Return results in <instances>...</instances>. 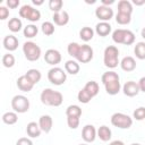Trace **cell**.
<instances>
[{
    "label": "cell",
    "instance_id": "6da1fadb",
    "mask_svg": "<svg viewBox=\"0 0 145 145\" xmlns=\"http://www.w3.org/2000/svg\"><path fill=\"white\" fill-rule=\"evenodd\" d=\"M101 82L105 88V92L109 95H116L120 92L121 89V84H120V77L118 72L113 70H109L103 72L101 77Z\"/></svg>",
    "mask_w": 145,
    "mask_h": 145
},
{
    "label": "cell",
    "instance_id": "7a4b0ae2",
    "mask_svg": "<svg viewBox=\"0 0 145 145\" xmlns=\"http://www.w3.org/2000/svg\"><path fill=\"white\" fill-rule=\"evenodd\" d=\"M40 100L44 105L48 106H60L63 102V95L52 88H44L41 92Z\"/></svg>",
    "mask_w": 145,
    "mask_h": 145
},
{
    "label": "cell",
    "instance_id": "3957f363",
    "mask_svg": "<svg viewBox=\"0 0 145 145\" xmlns=\"http://www.w3.org/2000/svg\"><path fill=\"white\" fill-rule=\"evenodd\" d=\"M103 63L106 68L113 69L120 65L119 61V50L116 45H108L103 52Z\"/></svg>",
    "mask_w": 145,
    "mask_h": 145
},
{
    "label": "cell",
    "instance_id": "277c9868",
    "mask_svg": "<svg viewBox=\"0 0 145 145\" xmlns=\"http://www.w3.org/2000/svg\"><path fill=\"white\" fill-rule=\"evenodd\" d=\"M112 41L117 44L131 45L135 42V34L130 29L117 28L112 32Z\"/></svg>",
    "mask_w": 145,
    "mask_h": 145
},
{
    "label": "cell",
    "instance_id": "5b68a950",
    "mask_svg": "<svg viewBox=\"0 0 145 145\" xmlns=\"http://www.w3.org/2000/svg\"><path fill=\"white\" fill-rule=\"evenodd\" d=\"M23 52L28 61H36L41 57V48L33 41H26L23 44Z\"/></svg>",
    "mask_w": 145,
    "mask_h": 145
},
{
    "label": "cell",
    "instance_id": "8992f818",
    "mask_svg": "<svg viewBox=\"0 0 145 145\" xmlns=\"http://www.w3.org/2000/svg\"><path fill=\"white\" fill-rule=\"evenodd\" d=\"M48 79L53 85H62L67 80V72L60 67H52L48 71Z\"/></svg>",
    "mask_w": 145,
    "mask_h": 145
},
{
    "label": "cell",
    "instance_id": "52a82bcc",
    "mask_svg": "<svg viewBox=\"0 0 145 145\" xmlns=\"http://www.w3.org/2000/svg\"><path fill=\"white\" fill-rule=\"evenodd\" d=\"M111 123L120 129H128L133 125V118L122 112H116L111 116Z\"/></svg>",
    "mask_w": 145,
    "mask_h": 145
},
{
    "label": "cell",
    "instance_id": "ba28073f",
    "mask_svg": "<svg viewBox=\"0 0 145 145\" xmlns=\"http://www.w3.org/2000/svg\"><path fill=\"white\" fill-rule=\"evenodd\" d=\"M11 108L17 113H25L29 110V100L22 94L15 95L11 99Z\"/></svg>",
    "mask_w": 145,
    "mask_h": 145
},
{
    "label": "cell",
    "instance_id": "9c48e42d",
    "mask_svg": "<svg viewBox=\"0 0 145 145\" xmlns=\"http://www.w3.org/2000/svg\"><path fill=\"white\" fill-rule=\"evenodd\" d=\"M19 16L22 18H25L26 20H29L32 23H35L40 20L41 18V12L39 9H35L34 7L29 5H24L19 9Z\"/></svg>",
    "mask_w": 145,
    "mask_h": 145
},
{
    "label": "cell",
    "instance_id": "30bf717a",
    "mask_svg": "<svg viewBox=\"0 0 145 145\" xmlns=\"http://www.w3.org/2000/svg\"><path fill=\"white\" fill-rule=\"evenodd\" d=\"M93 56H94V51H93L92 46L88 44H82L79 52L76 57V60L79 63H87L93 59Z\"/></svg>",
    "mask_w": 145,
    "mask_h": 145
},
{
    "label": "cell",
    "instance_id": "8fae6325",
    "mask_svg": "<svg viewBox=\"0 0 145 145\" xmlns=\"http://www.w3.org/2000/svg\"><path fill=\"white\" fill-rule=\"evenodd\" d=\"M113 9L111 7H106V6H99L95 9V16L101 20V22H109L112 17H113Z\"/></svg>",
    "mask_w": 145,
    "mask_h": 145
},
{
    "label": "cell",
    "instance_id": "7c38bea8",
    "mask_svg": "<svg viewBox=\"0 0 145 145\" xmlns=\"http://www.w3.org/2000/svg\"><path fill=\"white\" fill-rule=\"evenodd\" d=\"M61 59H62L61 53H60L58 50H56V49H49V50L45 51L44 60H45L46 63H49V65L56 67L58 63L61 62Z\"/></svg>",
    "mask_w": 145,
    "mask_h": 145
},
{
    "label": "cell",
    "instance_id": "4fadbf2b",
    "mask_svg": "<svg viewBox=\"0 0 145 145\" xmlns=\"http://www.w3.org/2000/svg\"><path fill=\"white\" fill-rule=\"evenodd\" d=\"M122 92L126 96L128 97H134L136 96L140 89H139V86H138V83L137 82H134V80H128L123 84L122 86Z\"/></svg>",
    "mask_w": 145,
    "mask_h": 145
},
{
    "label": "cell",
    "instance_id": "5bb4252c",
    "mask_svg": "<svg viewBox=\"0 0 145 145\" xmlns=\"http://www.w3.org/2000/svg\"><path fill=\"white\" fill-rule=\"evenodd\" d=\"M97 137V130L93 125H85L82 130V138L86 143H93Z\"/></svg>",
    "mask_w": 145,
    "mask_h": 145
},
{
    "label": "cell",
    "instance_id": "9a60e30c",
    "mask_svg": "<svg viewBox=\"0 0 145 145\" xmlns=\"http://www.w3.org/2000/svg\"><path fill=\"white\" fill-rule=\"evenodd\" d=\"M2 44H3V48H5L7 51L11 52V51L17 50L18 44H19V41H18V39H17L15 35L9 34V35H6V36L3 37Z\"/></svg>",
    "mask_w": 145,
    "mask_h": 145
},
{
    "label": "cell",
    "instance_id": "2e32d148",
    "mask_svg": "<svg viewBox=\"0 0 145 145\" xmlns=\"http://www.w3.org/2000/svg\"><path fill=\"white\" fill-rule=\"evenodd\" d=\"M16 84H17V87H18L22 92H25V93L31 92V91L33 89V87H34V84L27 78L26 75H22V76H19V77L17 78Z\"/></svg>",
    "mask_w": 145,
    "mask_h": 145
},
{
    "label": "cell",
    "instance_id": "e0dca14e",
    "mask_svg": "<svg viewBox=\"0 0 145 145\" xmlns=\"http://www.w3.org/2000/svg\"><path fill=\"white\" fill-rule=\"evenodd\" d=\"M39 126L43 133H45V134L50 133L52 129V126H53V120H52L51 116H49V114L41 116L39 119Z\"/></svg>",
    "mask_w": 145,
    "mask_h": 145
},
{
    "label": "cell",
    "instance_id": "ac0fdd59",
    "mask_svg": "<svg viewBox=\"0 0 145 145\" xmlns=\"http://www.w3.org/2000/svg\"><path fill=\"white\" fill-rule=\"evenodd\" d=\"M52 20L58 26H65V25H67L69 23V14L66 10H61L59 12L53 14Z\"/></svg>",
    "mask_w": 145,
    "mask_h": 145
},
{
    "label": "cell",
    "instance_id": "d6986e66",
    "mask_svg": "<svg viewBox=\"0 0 145 145\" xmlns=\"http://www.w3.org/2000/svg\"><path fill=\"white\" fill-rule=\"evenodd\" d=\"M120 67H121V69L123 71H127V72L134 71L136 69V60L130 56H126V57H123L121 59Z\"/></svg>",
    "mask_w": 145,
    "mask_h": 145
},
{
    "label": "cell",
    "instance_id": "ffe728a7",
    "mask_svg": "<svg viewBox=\"0 0 145 145\" xmlns=\"http://www.w3.org/2000/svg\"><path fill=\"white\" fill-rule=\"evenodd\" d=\"M41 133H42V130H41V128L39 126V122L31 121V122L27 123V126H26V134H27L28 137L37 138V137H40Z\"/></svg>",
    "mask_w": 145,
    "mask_h": 145
},
{
    "label": "cell",
    "instance_id": "44dd1931",
    "mask_svg": "<svg viewBox=\"0 0 145 145\" xmlns=\"http://www.w3.org/2000/svg\"><path fill=\"white\" fill-rule=\"evenodd\" d=\"M112 31V26L108 22H100L95 26V33L102 37L108 36Z\"/></svg>",
    "mask_w": 145,
    "mask_h": 145
},
{
    "label": "cell",
    "instance_id": "7402d4cb",
    "mask_svg": "<svg viewBox=\"0 0 145 145\" xmlns=\"http://www.w3.org/2000/svg\"><path fill=\"white\" fill-rule=\"evenodd\" d=\"M65 70L67 74L70 75H77L80 70L79 62L77 60H67L65 63Z\"/></svg>",
    "mask_w": 145,
    "mask_h": 145
},
{
    "label": "cell",
    "instance_id": "603a6c76",
    "mask_svg": "<svg viewBox=\"0 0 145 145\" xmlns=\"http://www.w3.org/2000/svg\"><path fill=\"white\" fill-rule=\"evenodd\" d=\"M83 88L91 95L92 99H93L94 96H96V95L99 94V91H100V86H99V84H97L95 80H89V82H87Z\"/></svg>",
    "mask_w": 145,
    "mask_h": 145
},
{
    "label": "cell",
    "instance_id": "cb8c5ba5",
    "mask_svg": "<svg viewBox=\"0 0 145 145\" xmlns=\"http://www.w3.org/2000/svg\"><path fill=\"white\" fill-rule=\"evenodd\" d=\"M97 137L102 140V142H109L112 137V131L108 126H101L97 129Z\"/></svg>",
    "mask_w": 145,
    "mask_h": 145
},
{
    "label": "cell",
    "instance_id": "d4e9b609",
    "mask_svg": "<svg viewBox=\"0 0 145 145\" xmlns=\"http://www.w3.org/2000/svg\"><path fill=\"white\" fill-rule=\"evenodd\" d=\"M133 3L128 0H120L118 2V12H122V14H128L131 15L133 14Z\"/></svg>",
    "mask_w": 145,
    "mask_h": 145
},
{
    "label": "cell",
    "instance_id": "484cf974",
    "mask_svg": "<svg viewBox=\"0 0 145 145\" xmlns=\"http://www.w3.org/2000/svg\"><path fill=\"white\" fill-rule=\"evenodd\" d=\"M94 33H95V31H94L92 27L84 26V27H82L80 31H79V37H80L84 42H88V41H91V40L93 39Z\"/></svg>",
    "mask_w": 145,
    "mask_h": 145
},
{
    "label": "cell",
    "instance_id": "4316f807",
    "mask_svg": "<svg viewBox=\"0 0 145 145\" xmlns=\"http://www.w3.org/2000/svg\"><path fill=\"white\" fill-rule=\"evenodd\" d=\"M8 28H9V31H11L12 33H17V32L22 31V28H23V23H22L20 18H17V17L10 18L9 22H8Z\"/></svg>",
    "mask_w": 145,
    "mask_h": 145
},
{
    "label": "cell",
    "instance_id": "83f0119b",
    "mask_svg": "<svg viewBox=\"0 0 145 145\" xmlns=\"http://www.w3.org/2000/svg\"><path fill=\"white\" fill-rule=\"evenodd\" d=\"M25 75L27 76V78H28L34 85L37 84V83L41 80V78H42V74H41V71H40L39 69H35V68L28 69V70L26 71Z\"/></svg>",
    "mask_w": 145,
    "mask_h": 145
},
{
    "label": "cell",
    "instance_id": "f1b7e54d",
    "mask_svg": "<svg viewBox=\"0 0 145 145\" xmlns=\"http://www.w3.org/2000/svg\"><path fill=\"white\" fill-rule=\"evenodd\" d=\"M37 33H39V28L34 24L26 25L24 27V29H23V34H24V36L26 39H33V37H35L37 35Z\"/></svg>",
    "mask_w": 145,
    "mask_h": 145
},
{
    "label": "cell",
    "instance_id": "f546056e",
    "mask_svg": "<svg viewBox=\"0 0 145 145\" xmlns=\"http://www.w3.org/2000/svg\"><path fill=\"white\" fill-rule=\"evenodd\" d=\"M2 121L6 125H15L18 121V116L17 112L15 111H8L2 114Z\"/></svg>",
    "mask_w": 145,
    "mask_h": 145
},
{
    "label": "cell",
    "instance_id": "4dcf8cb0",
    "mask_svg": "<svg viewBox=\"0 0 145 145\" xmlns=\"http://www.w3.org/2000/svg\"><path fill=\"white\" fill-rule=\"evenodd\" d=\"M134 53L137 59L145 60V42H137L134 46Z\"/></svg>",
    "mask_w": 145,
    "mask_h": 145
},
{
    "label": "cell",
    "instance_id": "1f68e13d",
    "mask_svg": "<svg viewBox=\"0 0 145 145\" xmlns=\"http://www.w3.org/2000/svg\"><path fill=\"white\" fill-rule=\"evenodd\" d=\"M66 116H67V117L80 118V116H82V109H80V106H78V105H76V104L69 105V106L66 109Z\"/></svg>",
    "mask_w": 145,
    "mask_h": 145
},
{
    "label": "cell",
    "instance_id": "d6a6232c",
    "mask_svg": "<svg viewBox=\"0 0 145 145\" xmlns=\"http://www.w3.org/2000/svg\"><path fill=\"white\" fill-rule=\"evenodd\" d=\"M41 31H42V33H43L44 35L51 36V35L54 33V31H56L54 24L51 23V22H43L42 25H41Z\"/></svg>",
    "mask_w": 145,
    "mask_h": 145
},
{
    "label": "cell",
    "instance_id": "836d02e7",
    "mask_svg": "<svg viewBox=\"0 0 145 145\" xmlns=\"http://www.w3.org/2000/svg\"><path fill=\"white\" fill-rule=\"evenodd\" d=\"M15 63H16V59H15L14 54H11L10 52H8V53L2 56V65H3V67L11 68V67H14Z\"/></svg>",
    "mask_w": 145,
    "mask_h": 145
},
{
    "label": "cell",
    "instance_id": "e575fe53",
    "mask_svg": "<svg viewBox=\"0 0 145 145\" xmlns=\"http://www.w3.org/2000/svg\"><path fill=\"white\" fill-rule=\"evenodd\" d=\"M116 22H117L119 25H128V24L131 22V15L118 12V14L116 15Z\"/></svg>",
    "mask_w": 145,
    "mask_h": 145
},
{
    "label": "cell",
    "instance_id": "d590c367",
    "mask_svg": "<svg viewBox=\"0 0 145 145\" xmlns=\"http://www.w3.org/2000/svg\"><path fill=\"white\" fill-rule=\"evenodd\" d=\"M79 49H80V44H78L76 42H70L68 44V46H67V52H68V54L70 57L76 59V57H77V54L79 52Z\"/></svg>",
    "mask_w": 145,
    "mask_h": 145
},
{
    "label": "cell",
    "instance_id": "8d00e7d4",
    "mask_svg": "<svg viewBox=\"0 0 145 145\" xmlns=\"http://www.w3.org/2000/svg\"><path fill=\"white\" fill-rule=\"evenodd\" d=\"M62 6H63L62 0H50L49 1V8H50L51 11H53V14L61 11Z\"/></svg>",
    "mask_w": 145,
    "mask_h": 145
},
{
    "label": "cell",
    "instance_id": "74e56055",
    "mask_svg": "<svg viewBox=\"0 0 145 145\" xmlns=\"http://www.w3.org/2000/svg\"><path fill=\"white\" fill-rule=\"evenodd\" d=\"M77 99H78V101H79L80 103H84V104L88 103V102L92 100L91 95H89L84 88H82V89L78 92V94H77Z\"/></svg>",
    "mask_w": 145,
    "mask_h": 145
},
{
    "label": "cell",
    "instance_id": "f35d334b",
    "mask_svg": "<svg viewBox=\"0 0 145 145\" xmlns=\"http://www.w3.org/2000/svg\"><path fill=\"white\" fill-rule=\"evenodd\" d=\"M133 118L136 119V120H138V121L144 120L145 119V106H139L136 110H134Z\"/></svg>",
    "mask_w": 145,
    "mask_h": 145
},
{
    "label": "cell",
    "instance_id": "ab89813d",
    "mask_svg": "<svg viewBox=\"0 0 145 145\" xmlns=\"http://www.w3.org/2000/svg\"><path fill=\"white\" fill-rule=\"evenodd\" d=\"M67 125L70 129H76L79 126V118L76 117H67Z\"/></svg>",
    "mask_w": 145,
    "mask_h": 145
},
{
    "label": "cell",
    "instance_id": "60d3db41",
    "mask_svg": "<svg viewBox=\"0 0 145 145\" xmlns=\"http://www.w3.org/2000/svg\"><path fill=\"white\" fill-rule=\"evenodd\" d=\"M9 16V9L6 6H0V19L5 20Z\"/></svg>",
    "mask_w": 145,
    "mask_h": 145
},
{
    "label": "cell",
    "instance_id": "b9f144b4",
    "mask_svg": "<svg viewBox=\"0 0 145 145\" xmlns=\"http://www.w3.org/2000/svg\"><path fill=\"white\" fill-rule=\"evenodd\" d=\"M16 145H33V142L28 137H20L16 142Z\"/></svg>",
    "mask_w": 145,
    "mask_h": 145
},
{
    "label": "cell",
    "instance_id": "7bdbcfd3",
    "mask_svg": "<svg viewBox=\"0 0 145 145\" xmlns=\"http://www.w3.org/2000/svg\"><path fill=\"white\" fill-rule=\"evenodd\" d=\"M6 5L10 9H15V8H17L19 6V0H7Z\"/></svg>",
    "mask_w": 145,
    "mask_h": 145
},
{
    "label": "cell",
    "instance_id": "ee69618b",
    "mask_svg": "<svg viewBox=\"0 0 145 145\" xmlns=\"http://www.w3.org/2000/svg\"><path fill=\"white\" fill-rule=\"evenodd\" d=\"M137 83H138V86H139L140 92H144V93H145V76L142 77Z\"/></svg>",
    "mask_w": 145,
    "mask_h": 145
},
{
    "label": "cell",
    "instance_id": "f6af8a7d",
    "mask_svg": "<svg viewBox=\"0 0 145 145\" xmlns=\"http://www.w3.org/2000/svg\"><path fill=\"white\" fill-rule=\"evenodd\" d=\"M101 3L103 6H106V7H110V5L114 3V0H101Z\"/></svg>",
    "mask_w": 145,
    "mask_h": 145
},
{
    "label": "cell",
    "instance_id": "bcb514c9",
    "mask_svg": "<svg viewBox=\"0 0 145 145\" xmlns=\"http://www.w3.org/2000/svg\"><path fill=\"white\" fill-rule=\"evenodd\" d=\"M131 3H134L136 6H143V5H145V0H133Z\"/></svg>",
    "mask_w": 145,
    "mask_h": 145
},
{
    "label": "cell",
    "instance_id": "7dc6e473",
    "mask_svg": "<svg viewBox=\"0 0 145 145\" xmlns=\"http://www.w3.org/2000/svg\"><path fill=\"white\" fill-rule=\"evenodd\" d=\"M109 145H125V143L122 142V140H119V139H117V140H112Z\"/></svg>",
    "mask_w": 145,
    "mask_h": 145
},
{
    "label": "cell",
    "instance_id": "c3c4849f",
    "mask_svg": "<svg viewBox=\"0 0 145 145\" xmlns=\"http://www.w3.org/2000/svg\"><path fill=\"white\" fill-rule=\"evenodd\" d=\"M43 0H33L32 1V3L34 5V6H41V5H43Z\"/></svg>",
    "mask_w": 145,
    "mask_h": 145
},
{
    "label": "cell",
    "instance_id": "681fc988",
    "mask_svg": "<svg viewBox=\"0 0 145 145\" xmlns=\"http://www.w3.org/2000/svg\"><path fill=\"white\" fill-rule=\"evenodd\" d=\"M140 35H142V37L145 40V27L142 28V31H140Z\"/></svg>",
    "mask_w": 145,
    "mask_h": 145
},
{
    "label": "cell",
    "instance_id": "f907efd6",
    "mask_svg": "<svg viewBox=\"0 0 145 145\" xmlns=\"http://www.w3.org/2000/svg\"><path fill=\"white\" fill-rule=\"evenodd\" d=\"M130 145H142V144H139V143H133V144H130Z\"/></svg>",
    "mask_w": 145,
    "mask_h": 145
},
{
    "label": "cell",
    "instance_id": "816d5d0a",
    "mask_svg": "<svg viewBox=\"0 0 145 145\" xmlns=\"http://www.w3.org/2000/svg\"><path fill=\"white\" fill-rule=\"evenodd\" d=\"M79 145H87V144H79Z\"/></svg>",
    "mask_w": 145,
    "mask_h": 145
}]
</instances>
